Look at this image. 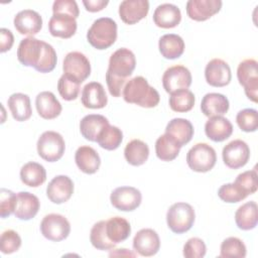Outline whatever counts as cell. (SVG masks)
<instances>
[{
	"label": "cell",
	"instance_id": "cell-1",
	"mask_svg": "<svg viewBox=\"0 0 258 258\" xmlns=\"http://www.w3.org/2000/svg\"><path fill=\"white\" fill-rule=\"evenodd\" d=\"M17 58L24 67H31L42 74L53 71L57 61L54 48L49 43L33 36H28L20 41Z\"/></svg>",
	"mask_w": 258,
	"mask_h": 258
},
{
	"label": "cell",
	"instance_id": "cell-2",
	"mask_svg": "<svg viewBox=\"0 0 258 258\" xmlns=\"http://www.w3.org/2000/svg\"><path fill=\"white\" fill-rule=\"evenodd\" d=\"M122 95L125 102L143 108L156 107L160 101L157 90L151 87L147 80L141 76L129 80L123 89Z\"/></svg>",
	"mask_w": 258,
	"mask_h": 258
},
{
	"label": "cell",
	"instance_id": "cell-3",
	"mask_svg": "<svg viewBox=\"0 0 258 258\" xmlns=\"http://www.w3.org/2000/svg\"><path fill=\"white\" fill-rule=\"evenodd\" d=\"M117 39V23L110 17H101L93 22L87 32L88 42L96 49L109 48Z\"/></svg>",
	"mask_w": 258,
	"mask_h": 258
},
{
	"label": "cell",
	"instance_id": "cell-4",
	"mask_svg": "<svg viewBox=\"0 0 258 258\" xmlns=\"http://www.w3.org/2000/svg\"><path fill=\"white\" fill-rule=\"evenodd\" d=\"M196 219L194 208L187 203H175L166 213L168 228L175 234H183L191 229Z\"/></svg>",
	"mask_w": 258,
	"mask_h": 258
},
{
	"label": "cell",
	"instance_id": "cell-5",
	"mask_svg": "<svg viewBox=\"0 0 258 258\" xmlns=\"http://www.w3.org/2000/svg\"><path fill=\"white\" fill-rule=\"evenodd\" d=\"M38 155L47 162L59 160L66 150V143L62 136L55 131L43 132L36 144Z\"/></svg>",
	"mask_w": 258,
	"mask_h": 258
},
{
	"label": "cell",
	"instance_id": "cell-6",
	"mask_svg": "<svg viewBox=\"0 0 258 258\" xmlns=\"http://www.w3.org/2000/svg\"><path fill=\"white\" fill-rule=\"evenodd\" d=\"M217 154L207 143H197L186 153V163L196 172H208L215 166Z\"/></svg>",
	"mask_w": 258,
	"mask_h": 258
},
{
	"label": "cell",
	"instance_id": "cell-7",
	"mask_svg": "<svg viewBox=\"0 0 258 258\" xmlns=\"http://www.w3.org/2000/svg\"><path fill=\"white\" fill-rule=\"evenodd\" d=\"M258 62L253 58L244 59L237 68L239 84L243 86L245 95L249 100L257 103L258 93Z\"/></svg>",
	"mask_w": 258,
	"mask_h": 258
},
{
	"label": "cell",
	"instance_id": "cell-8",
	"mask_svg": "<svg viewBox=\"0 0 258 258\" xmlns=\"http://www.w3.org/2000/svg\"><path fill=\"white\" fill-rule=\"evenodd\" d=\"M40 232L49 241L59 242L68 238L71 233V225L68 219L59 214H48L40 223Z\"/></svg>",
	"mask_w": 258,
	"mask_h": 258
},
{
	"label": "cell",
	"instance_id": "cell-9",
	"mask_svg": "<svg viewBox=\"0 0 258 258\" xmlns=\"http://www.w3.org/2000/svg\"><path fill=\"white\" fill-rule=\"evenodd\" d=\"M62 70L66 76L82 84L91 75V63L84 53L71 51L63 58Z\"/></svg>",
	"mask_w": 258,
	"mask_h": 258
},
{
	"label": "cell",
	"instance_id": "cell-10",
	"mask_svg": "<svg viewBox=\"0 0 258 258\" xmlns=\"http://www.w3.org/2000/svg\"><path fill=\"white\" fill-rule=\"evenodd\" d=\"M135 67L136 58L134 53L126 47H121L111 54L107 71L118 78L128 79L135 70Z\"/></svg>",
	"mask_w": 258,
	"mask_h": 258
},
{
	"label": "cell",
	"instance_id": "cell-11",
	"mask_svg": "<svg viewBox=\"0 0 258 258\" xmlns=\"http://www.w3.org/2000/svg\"><path fill=\"white\" fill-rule=\"evenodd\" d=\"M224 163L232 169H238L247 164L250 158V148L248 144L241 140L235 139L229 142L222 151Z\"/></svg>",
	"mask_w": 258,
	"mask_h": 258
},
{
	"label": "cell",
	"instance_id": "cell-12",
	"mask_svg": "<svg viewBox=\"0 0 258 258\" xmlns=\"http://www.w3.org/2000/svg\"><path fill=\"white\" fill-rule=\"evenodd\" d=\"M142 201L139 189L133 186H119L110 196L112 206L122 212H132L136 210Z\"/></svg>",
	"mask_w": 258,
	"mask_h": 258
},
{
	"label": "cell",
	"instance_id": "cell-13",
	"mask_svg": "<svg viewBox=\"0 0 258 258\" xmlns=\"http://www.w3.org/2000/svg\"><path fill=\"white\" fill-rule=\"evenodd\" d=\"M191 74L183 66L176 64L168 68L162 76V86L166 93L171 94L178 90L188 89L191 85Z\"/></svg>",
	"mask_w": 258,
	"mask_h": 258
},
{
	"label": "cell",
	"instance_id": "cell-14",
	"mask_svg": "<svg viewBox=\"0 0 258 258\" xmlns=\"http://www.w3.org/2000/svg\"><path fill=\"white\" fill-rule=\"evenodd\" d=\"M205 79L212 87H225L231 82V69L225 60L221 58H213L206 66Z\"/></svg>",
	"mask_w": 258,
	"mask_h": 258
},
{
	"label": "cell",
	"instance_id": "cell-15",
	"mask_svg": "<svg viewBox=\"0 0 258 258\" xmlns=\"http://www.w3.org/2000/svg\"><path fill=\"white\" fill-rule=\"evenodd\" d=\"M74 194V182L68 175H56L46 187L48 200L56 205L68 202Z\"/></svg>",
	"mask_w": 258,
	"mask_h": 258
},
{
	"label": "cell",
	"instance_id": "cell-16",
	"mask_svg": "<svg viewBox=\"0 0 258 258\" xmlns=\"http://www.w3.org/2000/svg\"><path fill=\"white\" fill-rule=\"evenodd\" d=\"M133 248L136 253L144 257L155 255L160 248L158 234L153 229H141L133 238Z\"/></svg>",
	"mask_w": 258,
	"mask_h": 258
},
{
	"label": "cell",
	"instance_id": "cell-17",
	"mask_svg": "<svg viewBox=\"0 0 258 258\" xmlns=\"http://www.w3.org/2000/svg\"><path fill=\"white\" fill-rule=\"evenodd\" d=\"M222 4L221 0H189L186 2V14L195 21H205L217 14Z\"/></svg>",
	"mask_w": 258,
	"mask_h": 258
},
{
	"label": "cell",
	"instance_id": "cell-18",
	"mask_svg": "<svg viewBox=\"0 0 258 258\" xmlns=\"http://www.w3.org/2000/svg\"><path fill=\"white\" fill-rule=\"evenodd\" d=\"M148 11L149 2L147 0H124L119 5V16L124 23L129 25L145 18Z\"/></svg>",
	"mask_w": 258,
	"mask_h": 258
},
{
	"label": "cell",
	"instance_id": "cell-19",
	"mask_svg": "<svg viewBox=\"0 0 258 258\" xmlns=\"http://www.w3.org/2000/svg\"><path fill=\"white\" fill-rule=\"evenodd\" d=\"M13 23L15 29L20 34L33 36L40 31L42 18L38 12L31 9H24L15 15Z\"/></svg>",
	"mask_w": 258,
	"mask_h": 258
},
{
	"label": "cell",
	"instance_id": "cell-20",
	"mask_svg": "<svg viewBox=\"0 0 258 258\" xmlns=\"http://www.w3.org/2000/svg\"><path fill=\"white\" fill-rule=\"evenodd\" d=\"M81 102L88 109H102L108 103L105 89L101 83L91 82L85 85L81 95Z\"/></svg>",
	"mask_w": 258,
	"mask_h": 258
},
{
	"label": "cell",
	"instance_id": "cell-21",
	"mask_svg": "<svg viewBox=\"0 0 258 258\" xmlns=\"http://www.w3.org/2000/svg\"><path fill=\"white\" fill-rule=\"evenodd\" d=\"M180 20V10L174 4H160L155 8L153 13V22L160 28H173L179 24Z\"/></svg>",
	"mask_w": 258,
	"mask_h": 258
},
{
	"label": "cell",
	"instance_id": "cell-22",
	"mask_svg": "<svg viewBox=\"0 0 258 258\" xmlns=\"http://www.w3.org/2000/svg\"><path fill=\"white\" fill-rule=\"evenodd\" d=\"M35 107L38 115L45 119L51 120L59 116L62 107L53 93L49 91L40 92L35 98Z\"/></svg>",
	"mask_w": 258,
	"mask_h": 258
},
{
	"label": "cell",
	"instance_id": "cell-23",
	"mask_svg": "<svg viewBox=\"0 0 258 258\" xmlns=\"http://www.w3.org/2000/svg\"><path fill=\"white\" fill-rule=\"evenodd\" d=\"M17 195V203L14 215L21 221H29L38 213L40 202L38 198L29 191H20Z\"/></svg>",
	"mask_w": 258,
	"mask_h": 258
},
{
	"label": "cell",
	"instance_id": "cell-24",
	"mask_svg": "<svg viewBox=\"0 0 258 258\" xmlns=\"http://www.w3.org/2000/svg\"><path fill=\"white\" fill-rule=\"evenodd\" d=\"M77 20L68 14H52L48 21V30L54 37L70 38L77 31Z\"/></svg>",
	"mask_w": 258,
	"mask_h": 258
},
{
	"label": "cell",
	"instance_id": "cell-25",
	"mask_svg": "<svg viewBox=\"0 0 258 258\" xmlns=\"http://www.w3.org/2000/svg\"><path fill=\"white\" fill-rule=\"evenodd\" d=\"M205 133L212 141L222 142L232 135L233 125L223 116H214L206 122Z\"/></svg>",
	"mask_w": 258,
	"mask_h": 258
},
{
	"label": "cell",
	"instance_id": "cell-26",
	"mask_svg": "<svg viewBox=\"0 0 258 258\" xmlns=\"http://www.w3.org/2000/svg\"><path fill=\"white\" fill-rule=\"evenodd\" d=\"M75 161L81 171L87 174L96 173L101 165L99 153L91 146H80L75 153Z\"/></svg>",
	"mask_w": 258,
	"mask_h": 258
},
{
	"label": "cell",
	"instance_id": "cell-27",
	"mask_svg": "<svg viewBox=\"0 0 258 258\" xmlns=\"http://www.w3.org/2000/svg\"><path fill=\"white\" fill-rule=\"evenodd\" d=\"M230 104L226 96L220 93H208L206 94L201 103L202 113L211 118L214 116H223L229 110Z\"/></svg>",
	"mask_w": 258,
	"mask_h": 258
},
{
	"label": "cell",
	"instance_id": "cell-28",
	"mask_svg": "<svg viewBox=\"0 0 258 258\" xmlns=\"http://www.w3.org/2000/svg\"><path fill=\"white\" fill-rule=\"evenodd\" d=\"M165 133L171 136L175 142L182 147L191 140L194 136V126L187 119L174 118L167 123Z\"/></svg>",
	"mask_w": 258,
	"mask_h": 258
},
{
	"label": "cell",
	"instance_id": "cell-29",
	"mask_svg": "<svg viewBox=\"0 0 258 258\" xmlns=\"http://www.w3.org/2000/svg\"><path fill=\"white\" fill-rule=\"evenodd\" d=\"M107 125H109V121L103 115L89 114L81 120L80 131L85 139L96 142L98 135Z\"/></svg>",
	"mask_w": 258,
	"mask_h": 258
},
{
	"label": "cell",
	"instance_id": "cell-30",
	"mask_svg": "<svg viewBox=\"0 0 258 258\" xmlns=\"http://www.w3.org/2000/svg\"><path fill=\"white\" fill-rule=\"evenodd\" d=\"M7 104L12 117L16 121L23 122L31 117L32 109L28 95L22 93H14L8 98Z\"/></svg>",
	"mask_w": 258,
	"mask_h": 258
},
{
	"label": "cell",
	"instance_id": "cell-31",
	"mask_svg": "<svg viewBox=\"0 0 258 258\" xmlns=\"http://www.w3.org/2000/svg\"><path fill=\"white\" fill-rule=\"evenodd\" d=\"M158 48L164 58L175 59L182 55L184 51V41L177 34H164L159 38Z\"/></svg>",
	"mask_w": 258,
	"mask_h": 258
},
{
	"label": "cell",
	"instance_id": "cell-32",
	"mask_svg": "<svg viewBox=\"0 0 258 258\" xmlns=\"http://www.w3.org/2000/svg\"><path fill=\"white\" fill-rule=\"evenodd\" d=\"M257 204L254 201L243 204L235 213V222L240 230L249 231L254 229L257 226Z\"/></svg>",
	"mask_w": 258,
	"mask_h": 258
},
{
	"label": "cell",
	"instance_id": "cell-33",
	"mask_svg": "<svg viewBox=\"0 0 258 258\" xmlns=\"http://www.w3.org/2000/svg\"><path fill=\"white\" fill-rule=\"evenodd\" d=\"M20 179L27 186H40L46 180V170L40 163L29 161L21 167Z\"/></svg>",
	"mask_w": 258,
	"mask_h": 258
},
{
	"label": "cell",
	"instance_id": "cell-34",
	"mask_svg": "<svg viewBox=\"0 0 258 258\" xmlns=\"http://www.w3.org/2000/svg\"><path fill=\"white\" fill-rule=\"evenodd\" d=\"M124 156L127 162L133 166L144 164L149 156L148 145L140 139H133L128 142L124 149Z\"/></svg>",
	"mask_w": 258,
	"mask_h": 258
},
{
	"label": "cell",
	"instance_id": "cell-35",
	"mask_svg": "<svg viewBox=\"0 0 258 258\" xmlns=\"http://www.w3.org/2000/svg\"><path fill=\"white\" fill-rule=\"evenodd\" d=\"M106 233L113 243L118 244L128 239L131 233V226L126 219L116 216L106 221Z\"/></svg>",
	"mask_w": 258,
	"mask_h": 258
},
{
	"label": "cell",
	"instance_id": "cell-36",
	"mask_svg": "<svg viewBox=\"0 0 258 258\" xmlns=\"http://www.w3.org/2000/svg\"><path fill=\"white\" fill-rule=\"evenodd\" d=\"M180 146L175 140L164 133L159 136L155 142V153L156 156L162 161H171L177 157L180 151Z\"/></svg>",
	"mask_w": 258,
	"mask_h": 258
},
{
	"label": "cell",
	"instance_id": "cell-37",
	"mask_svg": "<svg viewBox=\"0 0 258 258\" xmlns=\"http://www.w3.org/2000/svg\"><path fill=\"white\" fill-rule=\"evenodd\" d=\"M195 95L188 89L178 90L170 94L169 107L177 113H185L190 111L195 106Z\"/></svg>",
	"mask_w": 258,
	"mask_h": 258
},
{
	"label": "cell",
	"instance_id": "cell-38",
	"mask_svg": "<svg viewBox=\"0 0 258 258\" xmlns=\"http://www.w3.org/2000/svg\"><path fill=\"white\" fill-rule=\"evenodd\" d=\"M122 140L123 133L121 129L109 124L100 132L96 142L106 150H115L120 146Z\"/></svg>",
	"mask_w": 258,
	"mask_h": 258
},
{
	"label": "cell",
	"instance_id": "cell-39",
	"mask_svg": "<svg viewBox=\"0 0 258 258\" xmlns=\"http://www.w3.org/2000/svg\"><path fill=\"white\" fill-rule=\"evenodd\" d=\"M90 241L98 250H111L116 244L113 243L106 233V221H99L91 229Z\"/></svg>",
	"mask_w": 258,
	"mask_h": 258
},
{
	"label": "cell",
	"instance_id": "cell-40",
	"mask_svg": "<svg viewBox=\"0 0 258 258\" xmlns=\"http://www.w3.org/2000/svg\"><path fill=\"white\" fill-rule=\"evenodd\" d=\"M247 250L243 241L237 237H229L225 239L220 247V257H238L244 258Z\"/></svg>",
	"mask_w": 258,
	"mask_h": 258
},
{
	"label": "cell",
	"instance_id": "cell-41",
	"mask_svg": "<svg viewBox=\"0 0 258 258\" xmlns=\"http://www.w3.org/2000/svg\"><path fill=\"white\" fill-rule=\"evenodd\" d=\"M236 122L239 128L244 132H255L258 127L257 110L247 108L238 112Z\"/></svg>",
	"mask_w": 258,
	"mask_h": 258
},
{
	"label": "cell",
	"instance_id": "cell-42",
	"mask_svg": "<svg viewBox=\"0 0 258 258\" xmlns=\"http://www.w3.org/2000/svg\"><path fill=\"white\" fill-rule=\"evenodd\" d=\"M80 85L81 84L63 74L57 82V91L63 100L73 101L79 96Z\"/></svg>",
	"mask_w": 258,
	"mask_h": 258
},
{
	"label": "cell",
	"instance_id": "cell-43",
	"mask_svg": "<svg viewBox=\"0 0 258 258\" xmlns=\"http://www.w3.org/2000/svg\"><path fill=\"white\" fill-rule=\"evenodd\" d=\"M234 183L247 196L257 190V172L256 169L247 170L237 175Z\"/></svg>",
	"mask_w": 258,
	"mask_h": 258
},
{
	"label": "cell",
	"instance_id": "cell-44",
	"mask_svg": "<svg viewBox=\"0 0 258 258\" xmlns=\"http://www.w3.org/2000/svg\"><path fill=\"white\" fill-rule=\"evenodd\" d=\"M21 246V238L14 230H6L0 237V250L3 254L16 252Z\"/></svg>",
	"mask_w": 258,
	"mask_h": 258
},
{
	"label": "cell",
	"instance_id": "cell-45",
	"mask_svg": "<svg viewBox=\"0 0 258 258\" xmlns=\"http://www.w3.org/2000/svg\"><path fill=\"white\" fill-rule=\"evenodd\" d=\"M218 196L223 202L229 204L239 203L248 197L234 182L223 184L218 190Z\"/></svg>",
	"mask_w": 258,
	"mask_h": 258
},
{
	"label": "cell",
	"instance_id": "cell-46",
	"mask_svg": "<svg viewBox=\"0 0 258 258\" xmlns=\"http://www.w3.org/2000/svg\"><path fill=\"white\" fill-rule=\"evenodd\" d=\"M17 203V195L12 190L1 188L0 190V216L1 218H7L11 214H14Z\"/></svg>",
	"mask_w": 258,
	"mask_h": 258
},
{
	"label": "cell",
	"instance_id": "cell-47",
	"mask_svg": "<svg viewBox=\"0 0 258 258\" xmlns=\"http://www.w3.org/2000/svg\"><path fill=\"white\" fill-rule=\"evenodd\" d=\"M206 252L207 247L205 242L198 237L188 239L183 246V256L186 258H203Z\"/></svg>",
	"mask_w": 258,
	"mask_h": 258
},
{
	"label": "cell",
	"instance_id": "cell-48",
	"mask_svg": "<svg viewBox=\"0 0 258 258\" xmlns=\"http://www.w3.org/2000/svg\"><path fill=\"white\" fill-rule=\"evenodd\" d=\"M53 14H68L78 18L80 10L75 0H55L52 4Z\"/></svg>",
	"mask_w": 258,
	"mask_h": 258
},
{
	"label": "cell",
	"instance_id": "cell-49",
	"mask_svg": "<svg viewBox=\"0 0 258 258\" xmlns=\"http://www.w3.org/2000/svg\"><path fill=\"white\" fill-rule=\"evenodd\" d=\"M127 79H121L113 74H111L109 71L106 72V83L109 90V93L113 97H120L121 93L123 92V89L126 85Z\"/></svg>",
	"mask_w": 258,
	"mask_h": 258
},
{
	"label": "cell",
	"instance_id": "cell-50",
	"mask_svg": "<svg viewBox=\"0 0 258 258\" xmlns=\"http://www.w3.org/2000/svg\"><path fill=\"white\" fill-rule=\"evenodd\" d=\"M14 43V36L7 28L0 29V51L6 52L11 49Z\"/></svg>",
	"mask_w": 258,
	"mask_h": 258
},
{
	"label": "cell",
	"instance_id": "cell-51",
	"mask_svg": "<svg viewBox=\"0 0 258 258\" xmlns=\"http://www.w3.org/2000/svg\"><path fill=\"white\" fill-rule=\"evenodd\" d=\"M109 1L107 0H84L83 4L87 11L89 12H98L103 10L107 5Z\"/></svg>",
	"mask_w": 258,
	"mask_h": 258
},
{
	"label": "cell",
	"instance_id": "cell-52",
	"mask_svg": "<svg viewBox=\"0 0 258 258\" xmlns=\"http://www.w3.org/2000/svg\"><path fill=\"white\" fill-rule=\"evenodd\" d=\"M113 255H129V256H135L134 253L129 252L127 249H116V252L110 253V256H113Z\"/></svg>",
	"mask_w": 258,
	"mask_h": 258
}]
</instances>
